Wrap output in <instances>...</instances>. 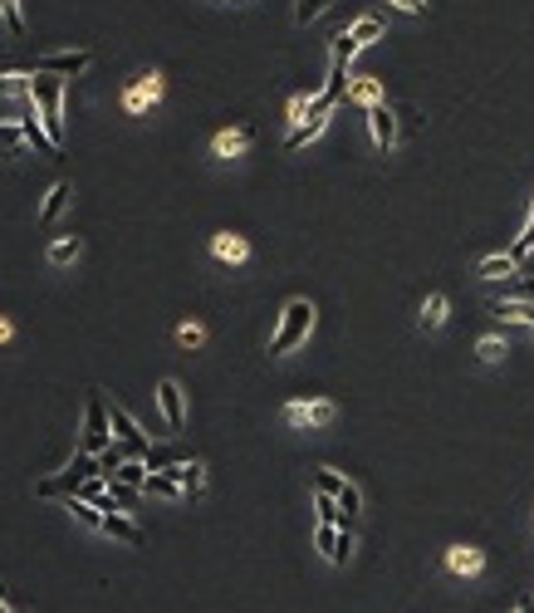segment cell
Returning <instances> with one entry per match:
<instances>
[{
  "instance_id": "obj_1",
  "label": "cell",
  "mask_w": 534,
  "mask_h": 613,
  "mask_svg": "<svg viewBox=\"0 0 534 613\" xmlns=\"http://www.w3.org/2000/svg\"><path fill=\"white\" fill-rule=\"evenodd\" d=\"M309 329H314V305L309 299H290L284 305V314H280V329H275V338H270V353L280 359V353H294L309 338Z\"/></svg>"
},
{
  "instance_id": "obj_2",
  "label": "cell",
  "mask_w": 534,
  "mask_h": 613,
  "mask_svg": "<svg viewBox=\"0 0 534 613\" xmlns=\"http://www.w3.org/2000/svg\"><path fill=\"white\" fill-rule=\"evenodd\" d=\"M98 471H104V466H98V456H94V452H79V456H74V462L64 466L59 476L40 481V486H35V496H74V491L84 486L89 476H98Z\"/></svg>"
},
{
  "instance_id": "obj_3",
  "label": "cell",
  "mask_w": 534,
  "mask_h": 613,
  "mask_svg": "<svg viewBox=\"0 0 534 613\" xmlns=\"http://www.w3.org/2000/svg\"><path fill=\"white\" fill-rule=\"evenodd\" d=\"M108 442H113V423H108V402L98 392H89V407H84V437H79V452H94L104 456Z\"/></svg>"
},
{
  "instance_id": "obj_4",
  "label": "cell",
  "mask_w": 534,
  "mask_h": 613,
  "mask_svg": "<svg viewBox=\"0 0 534 613\" xmlns=\"http://www.w3.org/2000/svg\"><path fill=\"white\" fill-rule=\"evenodd\" d=\"M35 104H40V123H44V133H50L54 143H64V113H59V104H64V89H59V79L54 74H44V79H35Z\"/></svg>"
},
{
  "instance_id": "obj_5",
  "label": "cell",
  "mask_w": 534,
  "mask_h": 613,
  "mask_svg": "<svg viewBox=\"0 0 534 613\" xmlns=\"http://www.w3.org/2000/svg\"><path fill=\"white\" fill-rule=\"evenodd\" d=\"M334 104H338L334 94H319L314 104L304 108V113H309V118H304V123H299V128H294V133H290V143H284V148H290V152H299V148H304V143H309V138H319V133H324V123H329V113H334Z\"/></svg>"
},
{
  "instance_id": "obj_6",
  "label": "cell",
  "mask_w": 534,
  "mask_h": 613,
  "mask_svg": "<svg viewBox=\"0 0 534 613\" xmlns=\"http://www.w3.org/2000/svg\"><path fill=\"white\" fill-rule=\"evenodd\" d=\"M89 64H94V50H59V54H44L35 69L54 74V79H74V74H84Z\"/></svg>"
},
{
  "instance_id": "obj_7",
  "label": "cell",
  "mask_w": 534,
  "mask_h": 613,
  "mask_svg": "<svg viewBox=\"0 0 534 613\" xmlns=\"http://www.w3.org/2000/svg\"><path fill=\"white\" fill-rule=\"evenodd\" d=\"M338 417V407L329 398H314V402H290L284 407V423L290 427H329Z\"/></svg>"
},
{
  "instance_id": "obj_8",
  "label": "cell",
  "mask_w": 534,
  "mask_h": 613,
  "mask_svg": "<svg viewBox=\"0 0 534 613\" xmlns=\"http://www.w3.org/2000/svg\"><path fill=\"white\" fill-rule=\"evenodd\" d=\"M368 128H373V143L383 152L398 143V118H392V108L383 104V98H377V104H368Z\"/></svg>"
},
{
  "instance_id": "obj_9",
  "label": "cell",
  "mask_w": 534,
  "mask_h": 613,
  "mask_svg": "<svg viewBox=\"0 0 534 613\" xmlns=\"http://www.w3.org/2000/svg\"><path fill=\"white\" fill-rule=\"evenodd\" d=\"M158 98H162V79H158V74H143V79H137V84L123 94V108H128V113H147V108L158 104Z\"/></svg>"
},
{
  "instance_id": "obj_10",
  "label": "cell",
  "mask_w": 534,
  "mask_h": 613,
  "mask_svg": "<svg viewBox=\"0 0 534 613\" xmlns=\"http://www.w3.org/2000/svg\"><path fill=\"white\" fill-rule=\"evenodd\" d=\"M108 423H113V437H118L123 446H133V452H147V437L137 432V423H133V413H128V407H118V402H113V407H108Z\"/></svg>"
},
{
  "instance_id": "obj_11",
  "label": "cell",
  "mask_w": 534,
  "mask_h": 613,
  "mask_svg": "<svg viewBox=\"0 0 534 613\" xmlns=\"http://www.w3.org/2000/svg\"><path fill=\"white\" fill-rule=\"evenodd\" d=\"M98 530H104V535H113V539H123V545H143V530L123 516V506L104 510V525H98Z\"/></svg>"
},
{
  "instance_id": "obj_12",
  "label": "cell",
  "mask_w": 534,
  "mask_h": 613,
  "mask_svg": "<svg viewBox=\"0 0 534 613\" xmlns=\"http://www.w3.org/2000/svg\"><path fill=\"white\" fill-rule=\"evenodd\" d=\"M446 570L451 574H481L485 570V555L476 545H451L446 550Z\"/></svg>"
},
{
  "instance_id": "obj_13",
  "label": "cell",
  "mask_w": 534,
  "mask_h": 613,
  "mask_svg": "<svg viewBox=\"0 0 534 613\" xmlns=\"http://www.w3.org/2000/svg\"><path fill=\"white\" fill-rule=\"evenodd\" d=\"M255 143L251 128H226V133H216V158H245Z\"/></svg>"
},
{
  "instance_id": "obj_14",
  "label": "cell",
  "mask_w": 534,
  "mask_h": 613,
  "mask_svg": "<svg viewBox=\"0 0 534 613\" xmlns=\"http://www.w3.org/2000/svg\"><path fill=\"white\" fill-rule=\"evenodd\" d=\"M20 133H25V143H35V148L44 152V158H59V143L44 133V123H40V113H25L20 118Z\"/></svg>"
},
{
  "instance_id": "obj_15",
  "label": "cell",
  "mask_w": 534,
  "mask_h": 613,
  "mask_svg": "<svg viewBox=\"0 0 534 613\" xmlns=\"http://www.w3.org/2000/svg\"><path fill=\"white\" fill-rule=\"evenodd\" d=\"M158 407H162V417H167V427L177 432V427H182V417H187V407H182V388H177V383H162V388H158Z\"/></svg>"
},
{
  "instance_id": "obj_16",
  "label": "cell",
  "mask_w": 534,
  "mask_h": 613,
  "mask_svg": "<svg viewBox=\"0 0 534 613\" xmlns=\"http://www.w3.org/2000/svg\"><path fill=\"white\" fill-rule=\"evenodd\" d=\"M143 491H147V496H162V500H177V496H187V491L177 486V476H172V471H147Z\"/></svg>"
},
{
  "instance_id": "obj_17",
  "label": "cell",
  "mask_w": 534,
  "mask_h": 613,
  "mask_svg": "<svg viewBox=\"0 0 534 613\" xmlns=\"http://www.w3.org/2000/svg\"><path fill=\"white\" fill-rule=\"evenodd\" d=\"M211 251H216L221 260H231V265H241L245 255H251V245H245V236H231V231H221L216 241H211Z\"/></svg>"
},
{
  "instance_id": "obj_18",
  "label": "cell",
  "mask_w": 534,
  "mask_h": 613,
  "mask_svg": "<svg viewBox=\"0 0 534 613\" xmlns=\"http://www.w3.org/2000/svg\"><path fill=\"white\" fill-rule=\"evenodd\" d=\"M491 314L505 324H534V305H524V299H500V305H491Z\"/></svg>"
},
{
  "instance_id": "obj_19",
  "label": "cell",
  "mask_w": 534,
  "mask_h": 613,
  "mask_svg": "<svg viewBox=\"0 0 534 613\" xmlns=\"http://www.w3.org/2000/svg\"><path fill=\"white\" fill-rule=\"evenodd\" d=\"M167 471H172V476H177V486H182V491H187V496H197V491H201V486H206V471H201V466H197V462H177V466H167Z\"/></svg>"
},
{
  "instance_id": "obj_20",
  "label": "cell",
  "mask_w": 534,
  "mask_h": 613,
  "mask_svg": "<svg viewBox=\"0 0 534 613\" xmlns=\"http://www.w3.org/2000/svg\"><path fill=\"white\" fill-rule=\"evenodd\" d=\"M69 197H74V191H69V182H54V187H50V197H44V206H40V221L50 226L54 216H59L64 206H69Z\"/></svg>"
},
{
  "instance_id": "obj_21",
  "label": "cell",
  "mask_w": 534,
  "mask_h": 613,
  "mask_svg": "<svg viewBox=\"0 0 534 613\" xmlns=\"http://www.w3.org/2000/svg\"><path fill=\"white\" fill-rule=\"evenodd\" d=\"M520 265H515V255L505 251V255H491V260H481V275L485 280H500V275H515Z\"/></svg>"
},
{
  "instance_id": "obj_22",
  "label": "cell",
  "mask_w": 534,
  "mask_h": 613,
  "mask_svg": "<svg viewBox=\"0 0 534 613\" xmlns=\"http://www.w3.org/2000/svg\"><path fill=\"white\" fill-rule=\"evenodd\" d=\"M348 35H353L358 44H373L377 35H383V20H377V15H363V20H353V25H348Z\"/></svg>"
},
{
  "instance_id": "obj_23",
  "label": "cell",
  "mask_w": 534,
  "mask_h": 613,
  "mask_svg": "<svg viewBox=\"0 0 534 613\" xmlns=\"http://www.w3.org/2000/svg\"><path fill=\"white\" fill-rule=\"evenodd\" d=\"M108 476H113V481H128V486H143V481H147V466L143 462H118Z\"/></svg>"
},
{
  "instance_id": "obj_24",
  "label": "cell",
  "mask_w": 534,
  "mask_h": 613,
  "mask_svg": "<svg viewBox=\"0 0 534 613\" xmlns=\"http://www.w3.org/2000/svg\"><path fill=\"white\" fill-rule=\"evenodd\" d=\"M348 98H358V104H377V98H383V89H377V79H353V84H348Z\"/></svg>"
},
{
  "instance_id": "obj_25",
  "label": "cell",
  "mask_w": 534,
  "mask_h": 613,
  "mask_svg": "<svg viewBox=\"0 0 534 613\" xmlns=\"http://www.w3.org/2000/svg\"><path fill=\"white\" fill-rule=\"evenodd\" d=\"M329 5H334V0H294V20L309 25V20H319V15L329 11Z\"/></svg>"
},
{
  "instance_id": "obj_26",
  "label": "cell",
  "mask_w": 534,
  "mask_h": 613,
  "mask_svg": "<svg viewBox=\"0 0 534 613\" xmlns=\"http://www.w3.org/2000/svg\"><path fill=\"white\" fill-rule=\"evenodd\" d=\"M344 486H348V481H344V476H334L329 466H324V471H314V491H319V496H334L338 500V491H344Z\"/></svg>"
},
{
  "instance_id": "obj_27",
  "label": "cell",
  "mask_w": 534,
  "mask_h": 613,
  "mask_svg": "<svg viewBox=\"0 0 534 613\" xmlns=\"http://www.w3.org/2000/svg\"><path fill=\"white\" fill-rule=\"evenodd\" d=\"M137 491H143V486H128V481H113V476H108V496H113L123 510L137 506Z\"/></svg>"
},
{
  "instance_id": "obj_28",
  "label": "cell",
  "mask_w": 534,
  "mask_h": 613,
  "mask_svg": "<svg viewBox=\"0 0 534 613\" xmlns=\"http://www.w3.org/2000/svg\"><path fill=\"white\" fill-rule=\"evenodd\" d=\"M0 20L11 35H25V15H20V0H0Z\"/></svg>"
},
{
  "instance_id": "obj_29",
  "label": "cell",
  "mask_w": 534,
  "mask_h": 613,
  "mask_svg": "<svg viewBox=\"0 0 534 613\" xmlns=\"http://www.w3.org/2000/svg\"><path fill=\"white\" fill-rule=\"evenodd\" d=\"M0 148L11 152V158H20V148H25V133H20V123H0Z\"/></svg>"
},
{
  "instance_id": "obj_30",
  "label": "cell",
  "mask_w": 534,
  "mask_h": 613,
  "mask_svg": "<svg viewBox=\"0 0 534 613\" xmlns=\"http://www.w3.org/2000/svg\"><path fill=\"white\" fill-rule=\"evenodd\" d=\"M446 309H451V305H446V295H431L427 305H422V324H427V329H437L441 319H446Z\"/></svg>"
},
{
  "instance_id": "obj_31",
  "label": "cell",
  "mask_w": 534,
  "mask_h": 613,
  "mask_svg": "<svg viewBox=\"0 0 534 613\" xmlns=\"http://www.w3.org/2000/svg\"><path fill=\"white\" fill-rule=\"evenodd\" d=\"M314 545H319V550H324V560H329V555H334V545H338V525H334V520H319V530H314Z\"/></svg>"
},
{
  "instance_id": "obj_32",
  "label": "cell",
  "mask_w": 534,
  "mask_h": 613,
  "mask_svg": "<svg viewBox=\"0 0 534 613\" xmlns=\"http://www.w3.org/2000/svg\"><path fill=\"white\" fill-rule=\"evenodd\" d=\"M358 50H363V44H358L353 35L344 30V35H338V40H334V64H344V69H348V59H353Z\"/></svg>"
},
{
  "instance_id": "obj_33",
  "label": "cell",
  "mask_w": 534,
  "mask_h": 613,
  "mask_svg": "<svg viewBox=\"0 0 534 613\" xmlns=\"http://www.w3.org/2000/svg\"><path fill=\"white\" fill-rule=\"evenodd\" d=\"M30 89H35L30 74H0V94H15V98H20V94H30Z\"/></svg>"
},
{
  "instance_id": "obj_34",
  "label": "cell",
  "mask_w": 534,
  "mask_h": 613,
  "mask_svg": "<svg viewBox=\"0 0 534 613\" xmlns=\"http://www.w3.org/2000/svg\"><path fill=\"white\" fill-rule=\"evenodd\" d=\"M476 353H481V363H500L510 349H505L500 338H481V344H476Z\"/></svg>"
},
{
  "instance_id": "obj_35",
  "label": "cell",
  "mask_w": 534,
  "mask_h": 613,
  "mask_svg": "<svg viewBox=\"0 0 534 613\" xmlns=\"http://www.w3.org/2000/svg\"><path fill=\"white\" fill-rule=\"evenodd\" d=\"M348 555H353V535H348V525H338V545L329 555V564H348Z\"/></svg>"
},
{
  "instance_id": "obj_36",
  "label": "cell",
  "mask_w": 534,
  "mask_h": 613,
  "mask_svg": "<svg viewBox=\"0 0 534 613\" xmlns=\"http://www.w3.org/2000/svg\"><path fill=\"white\" fill-rule=\"evenodd\" d=\"M74 255H79V241H54V245H50V260H54V265H69Z\"/></svg>"
},
{
  "instance_id": "obj_37",
  "label": "cell",
  "mask_w": 534,
  "mask_h": 613,
  "mask_svg": "<svg viewBox=\"0 0 534 613\" xmlns=\"http://www.w3.org/2000/svg\"><path fill=\"white\" fill-rule=\"evenodd\" d=\"M177 338L187 344V349H201V344H206V329H201V324H182Z\"/></svg>"
},
{
  "instance_id": "obj_38",
  "label": "cell",
  "mask_w": 534,
  "mask_h": 613,
  "mask_svg": "<svg viewBox=\"0 0 534 613\" xmlns=\"http://www.w3.org/2000/svg\"><path fill=\"white\" fill-rule=\"evenodd\" d=\"M392 5H398V11H407V15H422V11H427V0H392Z\"/></svg>"
},
{
  "instance_id": "obj_39",
  "label": "cell",
  "mask_w": 534,
  "mask_h": 613,
  "mask_svg": "<svg viewBox=\"0 0 534 613\" xmlns=\"http://www.w3.org/2000/svg\"><path fill=\"white\" fill-rule=\"evenodd\" d=\"M5 338H11V324H5V319H0V344H5Z\"/></svg>"
},
{
  "instance_id": "obj_40",
  "label": "cell",
  "mask_w": 534,
  "mask_h": 613,
  "mask_svg": "<svg viewBox=\"0 0 534 613\" xmlns=\"http://www.w3.org/2000/svg\"><path fill=\"white\" fill-rule=\"evenodd\" d=\"M520 613H534V603H520Z\"/></svg>"
},
{
  "instance_id": "obj_41",
  "label": "cell",
  "mask_w": 534,
  "mask_h": 613,
  "mask_svg": "<svg viewBox=\"0 0 534 613\" xmlns=\"http://www.w3.org/2000/svg\"><path fill=\"white\" fill-rule=\"evenodd\" d=\"M0 613H11V609H5V603H0Z\"/></svg>"
},
{
  "instance_id": "obj_42",
  "label": "cell",
  "mask_w": 534,
  "mask_h": 613,
  "mask_svg": "<svg viewBox=\"0 0 534 613\" xmlns=\"http://www.w3.org/2000/svg\"><path fill=\"white\" fill-rule=\"evenodd\" d=\"M530 221H534V212H530Z\"/></svg>"
},
{
  "instance_id": "obj_43",
  "label": "cell",
  "mask_w": 534,
  "mask_h": 613,
  "mask_svg": "<svg viewBox=\"0 0 534 613\" xmlns=\"http://www.w3.org/2000/svg\"><path fill=\"white\" fill-rule=\"evenodd\" d=\"M530 329H534V324H530Z\"/></svg>"
}]
</instances>
